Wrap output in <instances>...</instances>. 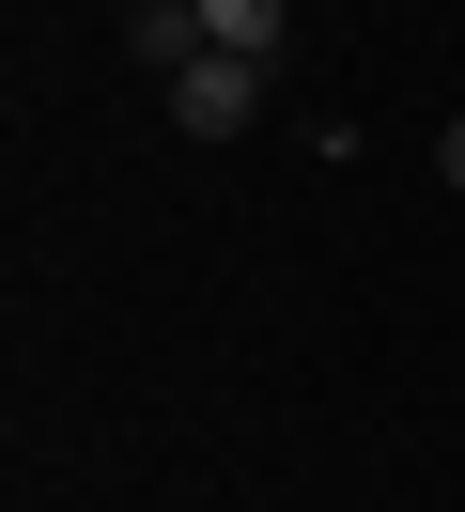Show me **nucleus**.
Listing matches in <instances>:
<instances>
[{
    "instance_id": "obj_1",
    "label": "nucleus",
    "mask_w": 465,
    "mask_h": 512,
    "mask_svg": "<svg viewBox=\"0 0 465 512\" xmlns=\"http://www.w3.org/2000/svg\"><path fill=\"white\" fill-rule=\"evenodd\" d=\"M171 125L186 140H248V125H264V63H217V47H202V63L171 78Z\"/></svg>"
},
{
    "instance_id": "obj_2",
    "label": "nucleus",
    "mask_w": 465,
    "mask_h": 512,
    "mask_svg": "<svg viewBox=\"0 0 465 512\" xmlns=\"http://www.w3.org/2000/svg\"><path fill=\"white\" fill-rule=\"evenodd\" d=\"M202 47H217V63H264V78H279L295 16H279V0H202Z\"/></svg>"
},
{
    "instance_id": "obj_3",
    "label": "nucleus",
    "mask_w": 465,
    "mask_h": 512,
    "mask_svg": "<svg viewBox=\"0 0 465 512\" xmlns=\"http://www.w3.org/2000/svg\"><path fill=\"white\" fill-rule=\"evenodd\" d=\"M124 47H140L155 78H186V63H202V0H140V16H124Z\"/></svg>"
},
{
    "instance_id": "obj_4",
    "label": "nucleus",
    "mask_w": 465,
    "mask_h": 512,
    "mask_svg": "<svg viewBox=\"0 0 465 512\" xmlns=\"http://www.w3.org/2000/svg\"><path fill=\"white\" fill-rule=\"evenodd\" d=\"M434 171H450V187H465V109H450V125H434Z\"/></svg>"
}]
</instances>
